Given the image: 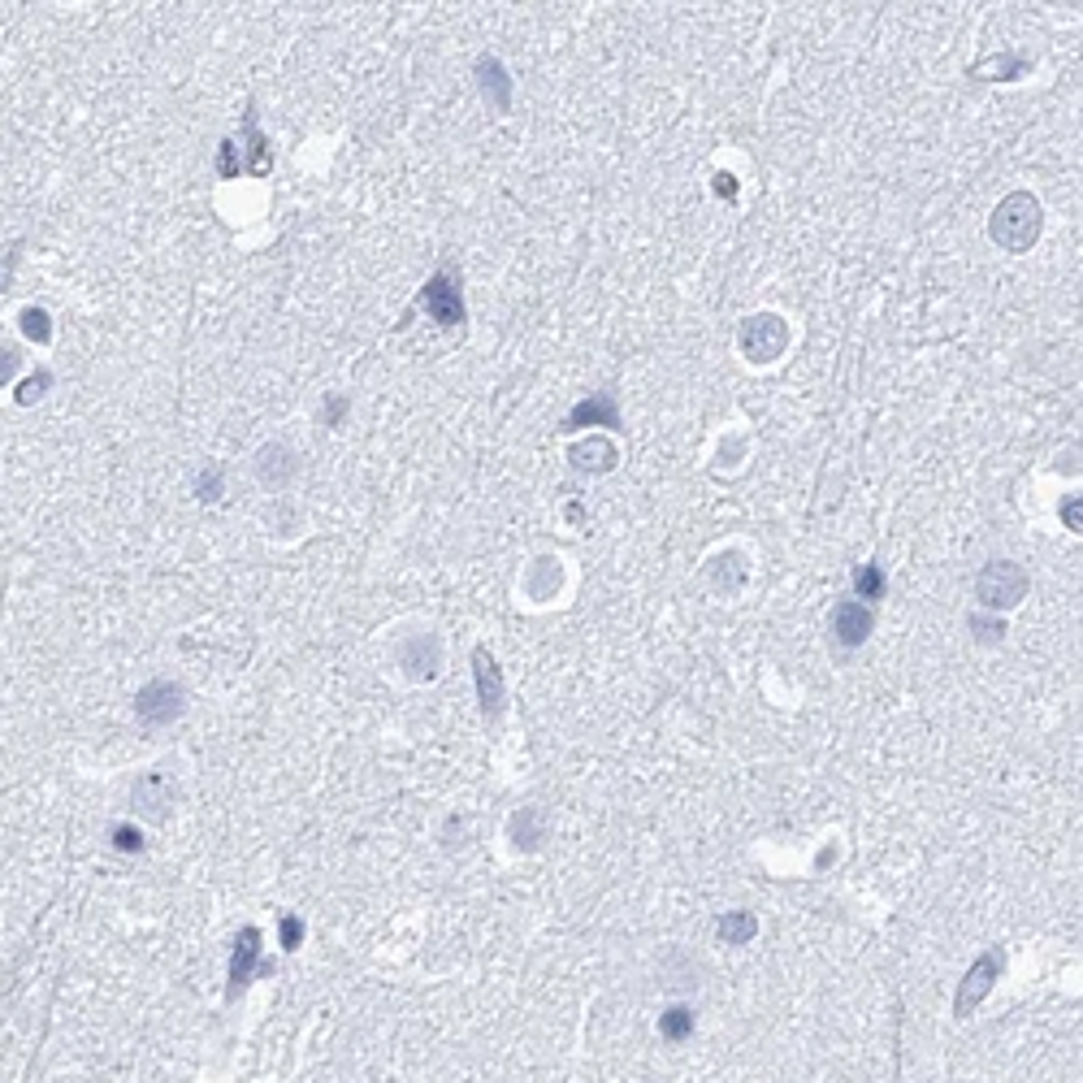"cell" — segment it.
Returning a JSON list of instances; mask_svg holds the SVG:
<instances>
[{
  "label": "cell",
  "mask_w": 1083,
  "mask_h": 1083,
  "mask_svg": "<svg viewBox=\"0 0 1083 1083\" xmlns=\"http://www.w3.org/2000/svg\"><path fill=\"white\" fill-rule=\"evenodd\" d=\"M988 234H993V243L1006 247V252H1027V247L1040 239V200L1027 191L1006 195V200L993 208Z\"/></svg>",
  "instance_id": "obj_1"
},
{
  "label": "cell",
  "mask_w": 1083,
  "mask_h": 1083,
  "mask_svg": "<svg viewBox=\"0 0 1083 1083\" xmlns=\"http://www.w3.org/2000/svg\"><path fill=\"white\" fill-rule=\"evenodd\" d=\"M1027 585L1032 581H1027V572L1014 564V559H993V564H984V572L975 577V598H980L984 611H1010L1027 598Z\"/></svg>",
  "instance_id": "obj_2"
},
{
  "label": "cell",
  "mask_w": 1083,
  "mask_h": 1083,
  "mask_svg": "<svg viewBox=\"0 0 1083 1083\" xmlns=\"http://www.w3.org/2000/svg\"><path fill=\"white\" fill-rule=\"evenodd\" d=\"M737 347H741V356L754 360V364L780 360V356H785V347H789L785 317H776V312H754V317H746V325H741Z\"/></svg>",
  "instance_id": "obj_3"
},
{
  "label": "cell",
  "mask_w": 1083,
  "mask_h": 1083,
  "mask_svg": "<svg viewBox=\"0 0 1083 1083\" xmlns=\"http://www.w3.org/2000/svg\"><path fill=\"white\" fill-rule=\"evenodd\" d=\"M421 308L434 317V325L451 330V325L468 321V304H464V286H460V269H438L434 278L421 286Z\"/></svg>",
  "instance_id": "obj_4"
},
{
  "label": "cell",
  "mask_w": 1083,
  "mask_h": 1083,
  "mask_svg": "<svg viewBox=\"0 0 1083 1083\" xmlns=\"http://www.w3.org/2000/svg\"><path fill=\"white\" fill-rule=\"evenodd\" d=\"M1001 971H1006V954H1001L997 945L984 949V954L971 962V971L962 975V984H958V993H954V1014H958V1019H967V1014L980 1006L988 993H993V984L1001 980Z\"/></svg>",
  "instance_id": "obj_5"
},
{
  "label": "cell",
  "mask_w": 1083,
  "mask_h": 1083,
  "mask_svg": "<svg viewBox=\"0 0 1083 1083\" xmlns=\"http://www.w3.org/2000/svg\"><path fill=\"white\" fill-rule=\"evenodd\" d=\"M182 711H187V689H182L178 681H148L135 694V715L143 724H152V728L174 724Z\"/></svg>",
  "instance_id": "obj_6"
},
{
  "label": "cell",
  "mask_w": 1083,
  "mask_h": 1083,
  "mask_svg": "<svg viewBox=\"0 0 1083 1083\" xmlns=\"http://www.w3.org/2000/svg\"><path fill=\"white\" fill-rule=\"evenodd\" d=\"M174 798H178V785H174V776H169V772H161V767L143 772L135 780V789H130V806H135V815L152 819V824H161V819L169 815Z\"/></svg>",
  "instance_id": "obj_7"
},
{
  "label": "cell",
  "mask_w": 1083,
  "mask_h": 1083,
  "mask_svg": "<svg viewBox=\"0 0 1083 1083\" xmlns=\"http://www.w3.org/2000/svg\"><path fill=\"white\" fill-rule=\"evenodd\" d=\"M399 668L408 681H434L442 668V642L434 633H412L408 642L399 646Z\"/></svg>",
  "instance_id": "obj_8"
},
{
  "label": "cell",
  "mask_w": 1083,
  "mask_h": 1083,
  "mask_svg": "<svg viewBox=\"0 0 1083 1083\" xmlns=\"http://www.w3.org/2000/svg\"><path fill=\"white\" fill-rule=\"evenodd\" d=\"M590 425L620 429V403H616V395H611V390H594L590 399L572 403V412L564 416V425H559V429H568V434H577V429H590Z\"/></svg>",
  "instance_id": "obj_9"
},
{
  "label": "cell",
  "mask_w": 1083,
  "mask_h": 1083,
  "mask_svg": "<svg viewBox=\"0 0 1083 1083\" xmlns=\"http://www.w3.org/2000/svg\"><path fill=\"white\" fill-rule=\"evenodd\" d=\"M871 629H876V616H871V607L867 603H858V598H845V603L832 607V637L845 646V650H858L871 637Z\"/></svg>",
  "instance_id": "obj_10"
},
{
  "label": "cell",
  "mask_w": 1083,
  "mask_h": 1083,
  "mask_svg": "<svg viewBox=\"0 0 1083 1083\" xmlns=\"http://www.w3.org/2000/svg\"><path fill=\"white\" fill-rule=\"evenodd\" d=\"M295 473H299V460L286 442H265L256 451V481L265 490H286L295 481Z\"/></svg>",
  "instance_id": "obj_11"
},
{
  "label": "cell",
  "mask_w": 1083,
  "mask_h": 1083,
  "mask_svg": "<svg viewBox=\"0 0 1083 1083\" xmlns=\"http://www.w3.org/2000/svg\"><path fill=\"white\" fill-rule=\"evenodd\" d=\"M473 681H477V698H481V711L490 715V720H499L503 715V672H499V663H494L490 650H473Z\"/></svg>",
  "instance_id": "obj_12"
},
{
  "label": "cell",
  "mask_w": 1083,
  "mask_h": 1083,
  "mask_svg": "<svg viewBox=\"0 0 1083 1083\" xmlns=\"http://www.w3.org/2000/svg\"><path fill=\"white\" fill-rule=\"evenodd\" d=\"M256 962H260V932L256 928H243L234 936V954H230V988L226 997H239L256 975Z\"/></svg>",
  "instance_id": "obj_13"
},
{
  "label": "cell",
  "mask_w": 1083,
  "mask_h": 1083,
  "mask_svg": "<svg viewBox=\"0 0 1083 1083\" xmlns=\"http://www.w3.org/2000/svg\"><path fill=\"white\" fill-rule=\"evenodd\" d=\"M477 83L494 113L512 109V74H507V65L499 57H477Z\"/></svg>",
  "instance_id": "obj_14"
},
{
  "label": "cell",
  "mask_w": 1083,
  "mask_h": 1083,
  "mask_svg": "<svg viewBox=\"0 0 1083 1083\" xmlns=\"http://www.w3.org/2000/svg\"><path fill=\"white\" fill-rule=\"evenodd\" d=\"M243 174H256V178H265L269 169H273V152H269V139L260 135V126H256V109L247 104V117H243Z\"/></svg>",
  "instance_id": "obj_15"
},
{
  "label": "cell",
  "mask_w": 1083,
  "mask_h": 1083,
  "mask_svg": "<svg viewBox=\"0 0 1083 1083\" xmlns=\"http://www.w3.org/2000/svg\"><path fill=\"white\" fill-rule=\"evenodd\" d=\"M507 832H512V845L516 850H538V845L546 841V811L542 806H520V811L512 815V824H507Z\"/></svg>",
  "instance_id": "obj_16"
},
{
  "label": "cell",
  "mask_w": 1083,
  "mask_h": 1083,
  "mask_svg": "<svg viewBox=\"0 0 1083 1083\" xmlns=\"http://www.w3.org/2000/svg\"><path fill=\"white\" fill-rule=\"evenodd\" d=\"M568 460L577 473H611L620 451H616V442H607V438H590V442H581V447H572Z\"/></svg>",
  "instance_id": "obj_17"
},
{
  "label": "cell",
  "mask_w": 1083,
  "mask_h": 1083,
  "mask_svg": "<svg viewBox=\"0 0 1083 1083\" xmlns=\"http://www.w3.org/2000/svg\"><path fill=\"white\" fill-rule=\"evenodd\" d=\"M555 590H559V559H533L525 577V594L546 603V598H555Z\"/></svg>",
  "instance_id": "obj_18"
},
{
  "label": "cell",
  "mask_w": 1083,
  "mask_h": 1083,
  "mask_svg": "<svg viewBox=\"0 0 1083 1083\" xmlns=\"http://www.w3.org/2000/svg\"><path fill=\"white\" fill-rule=\"evenodd\" d=\"M715 932H720L724 945H750L754 932H759V919H754L750 910H728V915L715 923Z\"/></svg>",
  "instance_id": "obj_19"
},
{
  "label": "cell",
  "mask_w": 1083,
  "mask_h": 1083,
  "mask_svg": "<svg viewBox=\"0 0 1083 1083\" xmlns=\"http://www.w3.org/2000/svg\"><path fill=\"white\" fill-rule=\"evenodd\" d=\"M1027 74V57H1006V52H997V57H984L980 65L971 70V78H984V83H1001V78H1023Z\"/></svg>",
  "instance_id": "obj_20"
},
{
  "label": "cell",
  "mask_w": 1083,
  "mask_h": 1083,
  "mask_svg": "<svg viewBox=\"0 0 1083 1083\" xmlns=\"http://www.w3.org/2000/svg\"><path fill=\"white\" fill-rule=\"evenodd\" d=\"M659 1036L663 1040H685V1036H694V1010L689 1006H668L659 1014Z\"/></svg>",
  "instance_id": "obj_21"
},
{
  "label": "cell",
  "mask_w": 1083,
  "mask_h": 1083,
  "mask_svg": "<svg viewBox=\"0 0 1083 1083\" xmlns=\"http://www.w3.org/2000/svg\"><path fill=\"white\" fill-rule=\"evenodd\" d=\"M850 581H854V598H858V603H863V598H867V603H871V598H884V585H889V581H884V568L880 564H858Z\"/></svg>",
  "instance_id": "obj_22"
},
{
  "label": "cell",
  "mask_w": 1083,
  "mask_h": 1083,
  "mask_svg": "<svg viewBox=\"0 0 1083 1083\" xmlns=\"http://www.w3.org/2000/svg\"><path fill=\"white\" fill-rule=\"evenodd\" d=\"M221 494H226V468L221 464H208L195 473V499L200 503H221Z\"/></svg>",
  "instance_id": "obj_23"
},
{
  "label": "cell",
  "mask_w": 1083,
  "mask_h": 1083,
  "mask_svg": "<svg viewBox=\"0 0 1083 1083\" xmlns=\"http://www.w3.org/2000/svg\"><path fill=\"white\" fill-rule=\"evenodd\" d=\"M18 325H22V334L31 338V343H48V338H52V317H48L44 308H22Z\"/></svg>",
  "instance_id": "obj_24"
},
{
  "label": "cell",
  "mask_w": 1083,
  "mask_h": 1083,
  "mask_svg": "<svg viewBox=\"0 0 1083 1083\" xmlns=\"http://www.w3.org/2000/svg\"><path fill=\"white\" fill-rule=\"evenodd\" d=\"M217 174L221 178H239L243 174V156H239V143H234V139H226L217 148Z\"/></svg>",
  "instance_id": "obj_25"
},
{
  "label": "cell",
  "mask_w": 1083,
  "mask_h": 1083,
  "mask_svg": "<svg viewBox=\"0 0 1083 1083\" xmlns=\"http://www.w3.org/2000/svg\"><path fill=\"white\" fill-rule=\"evenodd\" d=\"M48 386H52V373H48V369H35V373L22 382V390H18V403L26 408V403L44 399V395H48Z\"/></svg>",
  "instance_id": "obj_26"
},
{
  "label": "cell",
  "mask_w": 1083,
  "mask_h": 1083,
  "mask_svg": "<svg viewBox=\"0 0 1083 1083\" xmlns=\"http://www.w3.org/2000/svg\"><path fill=\"white\" fill-rule=\"evenodd\" d=\"M971 633H975V642H984V646H993L1001 642V633H1006V620H988V616H971Z\"/></svg>",
  "instance_id": "obj_27"
},
{
  "label": "cell",
  "mask_w": 1083,
  "mask_h": 1083,
  "mask_svg": "<svg viewBox=\"0 0 1083 1083\" xmlns=\"http://www.w3.org/2000/svg\"><path fill=\"white\" fill-rule=\"evenodd\" d=\"M113 845H117L122 854H139V850H143L139 828H135V824H117V828H113Z\"/></svg>",
  "instance_id": "obj_28"
},
{
  "label": "cell",
  "mask_w": 1083,
  "mask_h": 1083,
  "mask_svg": "<svg viewBox=\"0 0 1083 1083\" xmlns=\"http://www.w3.org/2000/svg\"><path fill=\"white\" fill-rule=\"evenodd\" d=\"M278 936H282V949H299V941H304V923H299L295 915H282Z\"/></svg>",
  "instance_id": "obj_29"
},
{
  "label": "cell",
  "mask_w": 1083,
  "mask_h": 1083,
  "mask_svg": "<svg viewBox=\"0 0 1083 1083\" xmlns=\"http://www.w3.org/2000/svg\"><path fill=\"white\" fill-rule=\"evenodd\" d=\"M347 395H330L325 399V425H343V416H347Z\"/></svg>",
  "instance_id": "obj_30"
},
{
  "label": "cell",
  "mask_w": 1083,
  "mask_h": 1083,
  "mask_svg": "<svg viewBox=\"0 0 1083 1083\" xmlns=\"http://www.w3.org/2000/svg\"><path fill=\"white\" fill-rule=\"evenodd\" d=\"M1062 525L1079 533V494H1066L1062 499Z\"/></svg>",
  "instance_id": "obj_31"
},
{
  "label": "cell",
  "mask_w": 1083,
  "mask_h": 1083,
  "mask_svg": "<svg viewBox=\"0 0 1083 1083\" xmlns=\"http://www.w3.org/2000/svg\"><path fill=\"white\" fill-rule=\"evenodd\" d=\"M13 373H18V351H13V347H0V386H5Z\"/></svg>",
  "instance_id": "obj_32"
},
{
  "label": "cell",
  "mask_w": 1083,
  "mask_h": 1083,
  "mask_svg": "<svg viewBox=\"0 0 1083 1083\" xmlns=\"http://www.w3.org/2000/svg\"><path fill=\"white\" fill-rule=\"evenodd\" d=\"M715 195H720V200H737V178L733 174H715Z\"/></svg>",
  "instance_id": "obj_33"
},
{
  "label": "cell",
  "mask_w": 1083,
  "mask_h": 1083,
  "mask_svg": "<svg viewBox=\"0 0 1083 1083\" xmlns=\"http://www.w3.org/2000/svg\"><path fill=\"white\" fill-rule=\"evenodd\" d=\"M9 260H13V247H9V252H5V256H0V273H5V265H9Z\"/></svg>",
  "instance_id": "obj_34"
}]
</instances>
